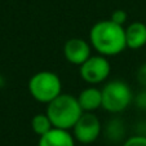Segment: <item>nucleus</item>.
<instances>
[{
	"label": "nucleus",
	"mask_w": 146,
	"mask_h": 146,
	"mask_svg": "<svg viewBox=\"0 0 146 146\" xmlns=\"http://www.w3.org/2000/svg\"><path fill=\"white\" fill-rule=\"evenodd\" d=\"M135 105L140 110L146 111V88H142L135 96Z\"/></svg>",
	"instance_id": "15"
},
{
	"label": "nucleus",
	"mask_w": 146,
	"mask_h": 146,
	"mask_svg": "<svg viewBox=\"0 0 146 146\" xmlns=\"http://www.w3.org/2000/svg\"><path fill=\"white\" fill-rule=\"evenodd\" d=\"M76 98L84 113H94L100 108H102V92L94 86H89L82 89Z\"/></svg>",
	"instance_id": "9"
},
{
	"label": "nucleus",
	"mask_w": 146,
	"mask_h": 146,
	"mask_svg": "<svg viewBox=\"0 0 146 146\" xmlns=\"http://www.w3.org/2000/svg\"><path fill=\"white\" fill-rule=\"evenodd\" d=\"M62 50L65 60L75 66H80L92 56V45L89 40L87 41L82 38H71L66 40Z\"/></svg>",
	"instance_id": "7"
},
{
	"label": "nucleus",
	"mask_w": 146,
	"mask_h": 146,
	"mask_svg": "<svg viewBox=\"0 0 146 146\" xmlns=\"http://www.w3.org/2000/svg\"><path fill=\"white\" fill-rule=\"evenodd\" d=\"M45 113L49 116L53 127L70 131L84 111L80 108L76 97L62 92L60 96L47 104Z\"/></svg>",
	"instance_id": "2"
},
{
	"label": "nucleus",
	"mask_w": 146,
	"mask_h": 146,
	"mask_svg": "<svg viewBox=\"0 0 146 146\" xmlns=\"http://www.w3.org/2000/svg\"><path fill=\"white\" fill-rule=\"evenodd\" d=\"M27 88L35 101L47 105L62 93V80L56 72L41 70L29 79Z\"/></svg>",
	"instance_id": "4"
},
{
	"label": "nucleus",
	"mask_w": 146,
	"mask_h": 146,
	"mask_svg": "<svg viewBox=\"0 0 146 146\" xmlns=\"http://www.w3.org/2000/svg\"><path fill=\"white\" fill-rule=\"evenodd\" d=\"M136 80L142 88H146V62H143L136 72Z\"/></svg>",
	"instance_id": "16"
},
{
	"label": "nucleus",
	"mask_w": 146,
	"mask_h": 146,
	"mask_svg": "<svg viewBox=\"0 0 146 146\" xmlns=\"http://www.w3.org/2000/svg\"><path fill=\"white\" fill-rule=\"evenodd\" d=\"M38 146H75V138L70 131L53 127L39 137Z\"/></svg>",
	"instance_id": "8"
},
{
	"label": "nucleus",
	"mask_w": 146,
	"mask_h": 146,
	"mask_svg": "<svg viewBox=\"0 0 146 146\" xmlns=\"http://www.w3.org/2000/svg\"><path fill=\"white\" fill-rule=\"evenodd\" d=\"M125 43L129 49H141L146 45V23L135 21L125 26Z\"/></svg>",
	"instance_id": "10"
},
{
	"label": "nucleus",
	"mask_w": 146,
	"mask_h": 146,
	"mask_svg": "<svg viewBox=\"0 0 146 146\" xmlns=\"http://www.w3.org/2000/svg\"><path fill=\"white\" fill-rule=\"evenodd\" d=\"M89 43L98 54L105 57L118 56L127 49L125 27L110 18L97 21L89 30Z\"/></svg>",
	"instance_id": "1"
},
{
	"label": "nucleus",
	"mask_w": 146,
	"mask_h": 146,
	"mask_svg": "<svg viewBox=\"0 0 146 146\" xmlns=\"http://www.w3.org/2000/svg\"><path fill=\"white\" fill-rule=\"evenodd\" d=\"M111 72V65L109 57L102 54H93L79 66L80 78L89 86L101 84L108 80Z\"/></svg>",
	"instance_id": "5"
},
{
	"label": "nucleus",
	"mask_w": 146,
	"mask_h": 146,
	"mask_svg": "<svg viewBox=\"0 0 146 146\" xmlns=\"http://www.w3.org/2000/svg\"><path fill=\"white\" fill-rule=\"evenodd\" d=\"M101 92L102 109L110 114L123 113L135 101V94L129 84L120 79L106 82L101 88Z\"/></svg>",
	"instance_id": "3"
},
{
	"label": "nucleus",
	"mask_w": 146,
	"mask_h": 146,
	"mask_svg": "<svg viewBox=\"0 0 146 146\" xmlns=\"http://www.w3.org/2000/svg\"><path fill=\"white\" fill-rule=\"evenodd\" d=\"M31 129L35 135H38L39 137L43 135H45L47 132H49L53 128V124L50 121L49 116L47 115V113H39L31 118Z\"/></svg>",
	"instance_id": "11"
},
{
	"label": "nucleus",
	"mask_w": 146,
	"mask_h": 146,
	"mask_svg": "<svg viewBox=\"0 0 146 146\" xmlns=\"http://www.w3.org/2000/svg\"><path fill=\"white\" fill-rule=\"evenodd\" d=\"M110 19L114 21L115 23H118V25L124 26L128 19V14H127V12L123 11V9H115V11L111 13Z\"/></svg>",
	"instance_id": "14"
},
{
	"label": "nucleus",
	"mask_w": 146,
	"mask_h": 146,
	"mask_svg": "<svg viewBox=\"0 0 146 146\" xmlns=\"http://www.w3.org/2000/svg\"><path fill=\"white\" fill-rule=\"evenodd\" d=\"M123 146H146V135H135L124 141Z\"/></svg>",
	"instance_id": "13"
},
{
	"label": "nucleus",
	"mask_w": 146,
	"mask_h": 146,
	"mask_svg": "<svg viewBox=\"0 0 146 146\" xmlns=\"http://www.w3.org/2000/svg\"><path fill=\"white\" fill-rule=\"evenodd\" d=\"M101 120L97 115H94V113H83L72 127V136L75 141L84 145H89L97 141V138L101 136Z\"/></svg>",
	"instance_id": "6"
},
{
	"label": "nucleus",
	"mask_w": 146,
	"mask_h": 146,
	"mask_svg": "<svg viewBox=\"0 0 146 146\" xmlns=\"http://www.w3.org/2000/svg\"><path fill=\"white\" fill-rule=\"evenodd\" d=\"M124 125L123 121L118 118H114L106 124V136L113 141H119L123 137Z\"/></svg>",
	"instance_id": "12"
}]
</instances>
